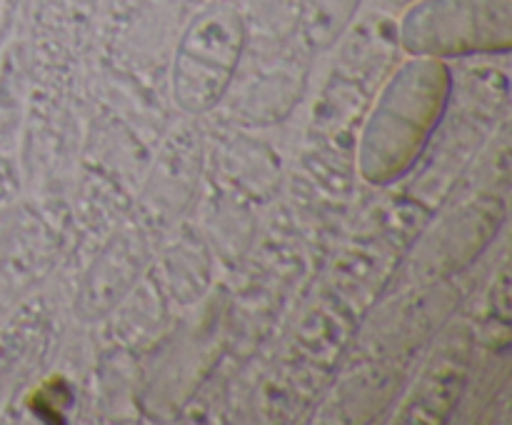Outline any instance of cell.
I'll return each mask as SVG.
<instances>
[{"mask_svg":"<svg viewBox=\"0 0 512 425\" xmlns=\"http://www.w3.org/2000/svg\"><path fill=\"white\" fill-rule=\"evenodd\" d=\"M363 0H303L300 5V38L313 53L333 48L348 28Z\"/></svg>","mask_w":512,"mask_h":425,"instance_id":"obj_4","label":"cell"},{"mask_svg":"<svg viewBox=\"0 0 512 425\" xmlns=\"http://www.w3.org/2000/svg\"><path fill=\"white\" fill-rule=\"evenodd\" d=\"M453 95V73L445 60L410 58L400 65L363 125L358 173L370 185L405 178L428 150Z\"/></svg>","mask_w":512,"mask_h":425,"instance_id":"obj_1","label":"cell"},{"mask_svg":"<svg viewBox=\"0 0 512 425\" xmlns=\"http://www.w3.org/2000/svg\"><path fill=\"white\" fill-rule=\"evenodd\" d=\"M410 58H468L512 50V0H413L398 20Z\"/></svg>","mask_w":512,"mask_h":425,"instance_id":"obj_3","label":"cell"},{"mask_svg":"<svg viewBox=\"0 0 512 425\" xmlns=\"http://www.w3.org/2000/svg\"><path fill=\"white\" fill-rule=\"evenodd\" d=\"M385 5H388V8H395V10H403L405 5H410L413 3V0H383Z\"/></svg>","mask_w":512,"mask_h":425,"instance_id":"obj_5","label":"cell"},{"mask_svg":"<svg viewBox=\"0 0 512 425\" xmlns=\"http://www.w3.org/2000/svg\"><path fill=\"white\" fill-rule=\"evenodd\" d=\"M248 45V25L230 0L200 10L178 40L170 68L173 103L188 115L218 108Z\"/></svg>","mask_w":512,"mask_h":425,"instance_id":"obj_2","label":"cell"},{"mask_svg":"<svg viewBox=\"0 0 512 425\" xmlns=\"http://www.w3.org/2000/svg\"><path fill=\"white\" fill-rule=\"evenodd\" d=\"M230 3H233V0H230Z\"/></svg>","mask_w":512,"mask_h":425,"instance_id":"obj_6","label":"cell"}]
</instances>
